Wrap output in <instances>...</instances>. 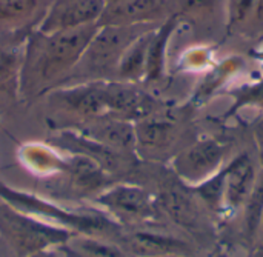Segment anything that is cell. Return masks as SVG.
Segmentation results:
<instances>
[{
	"label": "cell",
	"mask_w": 263,
	"mask_h": 257,
	"mask_svg": "<svg viewBox=\"0 0 263 257\" xmlns=\"http://www.w3.org/2000/svg\"><path fill=\"white\" fill-rule=\"evenodd\" d=\"M112 2H117V0H106V3H112Z\"/></svg>",
	"instance_id": "4316f807"
},
{
	"label": "cell",
	"mask_w": 263,
	"mask_h": 257,
	"mask_svg": "<svg viewBox=\"0 0 263 257\" xmlns=\"http://www.w3.org/2000/svg\"><path fill=\"white\" fill-rule=\"evenodd\" d=\"M97 28L99 25H88L62 32L32 29L22 46L18 97L40 99L65 85Z\"/></svg>",
	"instance_id": "6da1fadb"
},
{
	"label": "cell",
	"mask_w": 263,
	"mask_h": 257,
	"mask_svg": "<svg viewBox=\"0 0 263 257\" xmlns=\"http://www.w3.org/2000/svg\"><path fill=\"white\" fill-rule=\"evenodd\" d=\"M57 134L48 139V143L55 150H62L71 154H80L92 162H96L100 168H103L111 177L117 182L128 180L134 170L142 162L136 153H128L122 150H116L99 143L79 131L74 130H60Z\"/></svg>",
	"instance_id": "ba28073f"
},
{
	"label": "cell",
	"mask_w": 263,
	"mask_h": 257,
	"mask_svg": "<svg viewBox=\"0 0 263 257\" xmlns=\"http://www.w3.org/2000/svg\"><path fill=\"white\" fill-rule=\"evenodd\" d=\"M74 233L26 214L0 199V237L17 257L57 248Z\"/></svg>",
	"instance_id": "5b68a950"
},
{
	"label": "cell",
	"mask_w": 263,
	"mask_h": 257,
	"mask_svg": "<svg viewBox=\"0 0 263 257\" xmlns=\"http://www.w3.org/2000/svg\"><path fill=\"white\" fill-rule=\"evenodd\" d=\"M179 14V0H117L106 3L99 25H160Z\"/></svg>",
	"instance_id": "8fae6325"
},
{
	"label": "cell",
	"mask_w": 263,
	"mask_h": 257,
	"mask_svg": "<svg viewBox=\"0 0 263 257\" xmlns=\"http://www.w3.org/2000/svg\"><path fill=\"white\" fill-rule=\"evenodd\" d=\"M256 143H257V159L260 165V171L263 173V123L259 122L256 126Z\"/></svg>",
	"instance_id": "603a6c76"
},
{
	"label": "cell",
	"mask_w": 263,
	"mask_h": 257,
	"mask_svg": "<svg viewBox=\"0 0 263 257\" xmlns=\"http://www.w3.org/2000/svg\"><path fill=\"white\" fill-rule=\"evenodd\" d=\"M94 202L125 230L149 225H171L162 214L154 194L146 187L131 180L116 182L100 193Z\"/></svg>",
	"instance_id": "8992f818"
},
{
	"label": "cell",
	"mask_w": 263,
	"mask_h": 257,
	"mask_svg": "<svg viewBox=\"0 0 263 257\" xmlns=\"http://www.w3.org/2000/svg\"><path fill=\"white\" fill-rule=\"evenodd\" d=\"M0 257H17L15 253L9 248V245L0 237Z\"/></svg>",
	"instance_id": "d4e9b609"
},
{
	"label": "cell",
	"mask_w": 263,
	"mask_h": 257,
	"mask_svg": "<svg viewBox=\"0 0 263 257\" xmlns=\"http://www.w3.org/2000/svg\"><path fill=\"white\" fill-rule=\"evenodd\" d=\"M231 145L214 136L197 137L170 162L174 174L190 187L210 179L230 160Z\"/></svg>",
	"instance_id": "9c48e42d"
},
{
	"label": "cell",
	"mask_w": 263,
	"mask_h": 257,
	"mask_svg": "<svg viewBox=\"0 0 263 257\" xmlns=\"http://www.w3.org/2000/svg\"><path fill=\"white\" fill-rule=\"evenodd\" d=\"M180 28L179 15H174L159 25L151 37L148 57H146V71L143 85L146 88H153L162 83L166 77V57H168V46L173 40V35Z\"/></svg>",
	"instance_id": "2e32d148"
},
{
	"label": "cell",
	"mask_w": 263,
	"mask_h": 257,
	"mask_svg": "<svg viewBox=\"0 0 263 257\" xmlns=\"http://www.w3.org/2000/svg\"><path fill=\"white\" fill-rule=\"evenodd\" d=\"M136 153L142 162L166 165L199 136L190 105H163L134 122Z\"/></svg>",
	"instance_id": "7a4b0ae2"
},
{
	"label": "cell",
	"mask_w": 263,
	"mask_h": 257,
	"mask_svg": "<svg viewBox=\"0 0 263 257\" xmlns=\"http://www.w3.org/2000/svg\"><path fill=\"white\" fill-rule=\"evenodd\" d=\"M223 193V219L230 221L239 216L256 188L260 174L259 159L247 150L233 154L220 170Z\"/></svg>",
	"instance_id": "30bf717a"
},
{
	"label": "cell",
	"mask_w": 263,
	"mask_h": 257,
	"mask_svg": "<svg viewBox=\"0 0 263 257\" xmlns=\"http://www.w3.org/2000/svg\"><path fill=\"white\" fill-rule=\"evenodd\" d=\"M106 0H51L37 29L62 32L88 25H99Z\"/></svg>",
	"instance_id": "7c38bea8"
},
{
	"label": "cell",
	"mask_w": 263,
	"mask_h": 257,
	"mask_svg": "<svg viewBox=\"0 0 263 257\" xmlns=\"http://www.w3.org/2000/svg\"><path fill=\"white\" fill-rule=\"evenodd\" d=\"M213 257H234V256H231L230 253H227V251L220 250V251H217V253H216Z\"/></svg>",
	"instance_id": "484cf974"
},
{
	"label": "cell",
	"mask_w": 263,
	"mask_h": 257,
	"mask_svg": "<svg viewBox=\"0 0 263 257\" xmlns=\"http://www.w3.org/2000/svg\"><path fill=\"white\" fill-rule=\"evenodd\" d=\"M0 199L26 214H31L45 222L65 228L71 233L89 234L117 242L123 231V228L119 224H116L109 216H106L102 210L96 211L91 208L88 211H71L68 208H62L51 199L37 196L34 193L11 188L2 180Z\"/></svg>",
	"instance_id": "3957f363"
},
{
	"label": "cell",
	"mask_w": 263,
	"mask_h": 257,
	"mask_svg": "<svg viewBox=\"0 0 263 257\" xmlns=\"http://www.w3.org/2000/svg\"><path fill=\"white\" fill-rule=\"evenodd\" d=\"M179 19L203 34L225 29L227 0H179Z\"/></svg>",
	"instance_id": "5bb4252c"
},
{
	"label": "cell",
	"mask_w": 263,
	"mask_h": 257,
	"mask_svg": "<svg viewBox=\"0 0 263 257\" xmlns=\"http://www.w3.org/2000/svg\"><path fill=\"white\" fill-rule=\"evenodd\" d=\"M74 131H79L83 136H86L99 143H103L106 146L128 151V153H136L134 122L105 116V117L96 119L91 123L82 126L80 130H74Z\"/></svg>",
	"instance_id": "9a60e30c"
},
{
	"label": "cell",
	"mask_w": 263,
	"mask_h": 257,
	"mask_svg": "<svg viewBox=\"0 0 263 257\" xmlns=\"http://www.w3.org/2000/svg\"><path fill=\"white\" fill-rule=\"evenodd\" d=\"M29 257H66L65 254H62L57 248H51V250H45V251H40V253H35Z\"/></svg>",
	"instance_id": "cb8c5ba5"
},
{
	"label": "cell",
	"mask_w": 263,
	"mask_h": 257,
	"mask_svg": "<svg viewBox=\"0 0 263 257\" xmlns=\"http://www.w3.org/2000/svg\"><path fill=\"white\" fill-rule=\"evenodd\" d=\"M51 0H0V34H29L39 28Z\"/></svg>",
	"instance_id": "4fadbf2b"
},
{
	"label": "cell",
	"mask_w": 263,
	"mask_h": 257,
	"mask_svg": "<svg viewBox=\"0 0 263 257\" xmlns=\"http://www.w3.org/2000/svg\"><path fill=\"white\" fill-rule=\"evenodd\" d=\"M260 32H263V0H227V35L253 39Z\"/></svg>",
	"instance_id": "e0dca14e"
},
{
	"label": "cell",
	"mask_w": 263,
	"mask_h": 257,
	"mask_svg": "<svg viewBox=\"0 0 263 257\" xmlns=\"http://www.w3.org/2000/svg\"><path fill=\"white\" fill-rule=\"evenodd\" d=\"M57 250L66 257H131L116 241L77 233Z\"/></svg>",
	"instance_id": "d6986e66"
},
{
	"label": "cell",
	"mask_w": 263,
	"mask_h": 257,
	"mask_svg": "<svg viewBox=\"0 0 263 257\" xmlns=\"http://www.w3.org/2000/svg\"><path fill=\"white\" fill-rule=\"evenodd\" d=\"M26 35L0 34V105L18 96L20 56Z\"/></svg>",
	"instance_id": "ac0fdd59"
},
{
	"label": "cell",
	"mask_w": 263,
	"mask_h": 257,
	"mask_svg": "<svg viewBox=\"0 0 263 257\" xmlns=\"http://www.w3.org/2000/svg\"><path fill=\"white\" fill-rule=\"evenodd\" d=\"M260 122H262V123H263V119H262V120H260Z\"/></svg>",
	"instance_id": "83f0119b"
},
{
	"label": "cell",
	"mask_w": 263,
	"mask_h": 257,
	"mask_svg": "<svg viewBox=\"0 0 263 257\" xmlns=\"http://www.w3.org/2000/svg\"><path fill=\"white\" fill-rule=\"evenodd\" d=\"M182 66L186 71H197V69H208L214 66L211 62V52L206 46H196L190 48L182 56Z\"/></svg>",
	"instance_id": "44dd1931"
},
{
	"label": "cell",
	"mask_w": 263,
	"mask_h": 257,
	"mask_svg": "<svg viewBox=\"0 0 263 257\" xmlns=\"http://www.w3.org/2000/svg\"><path fill=\"white\" fill-rule=\"evenodd\" d=\"M154 29L156 28L143 32L140 37H137L129 45V48L126 49V52L123 54V57H122V60L119 63L116 80L133 82V83H143L145 71H146L148 48H149V42H151Z\"/></svg>",
	"instance_id": "ffe728a7"
},
{
	"label": "cell",
	"mask_w": 263,
	"mask_h": 257,
	"mask_svg": "<svg viewBox=\"0 0 263 257\" xmlns=\"http://www.w3.org/2000/svg\"><path fill=\"white\" fill-rule=\"evenodd\" d=\"M173 225H149L122 231L119 244L131 257H196L200 245Z\"/></svg>",
	"instance_id": "52a82bcc"
},
{
	"label": "cell",
	"mask_w": 263,
	"mask_h": 257,
	"mask_svg": "<svg viewBox=\"0 0 263 257\" xmlns=\"http://www.w3.org/2000/svg\"><path fill=\"white\" fill-rule=\"evenodd\" d=\"M157 26L159 25H99L65 85L116 80L119 63L129 45L143 32Z\"/></svg>",
	"instance_id": "277c9868"
},
{
	"label": "cell",
	"mask_w": 263,
	"mask_h": 257,
	"mask_svg": "<svg viewBox=\"0 0 263 257\" xmlns=\"http://www.w3.org/2000/svg\"><path fill=\"white\" fill-rule=\"evenodd\" d=\"M242 106H259L263 108V79L253 82L251 85H247L239 91L236 96V105L234 109Z\"/></svg>",
	"instance_id": "7402d4cb"
}]
</instances>
